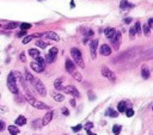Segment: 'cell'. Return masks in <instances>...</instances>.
<instances>
[{
  "mask_svg": "<svg viewBox=\"0 0 153 135\" xmlns=\"http://www.w3.org/2000/svg\"><path fill=\"white\" fill-rule=\"evenodd\" d=\"M34 37H36V35H29V36H25V37L22 40V43H23V44H28L30 41L34 40Z\"/></svg>",
  "mask_w": 153,
  "mask_h": 135,
  "instance_id": "cell-26",
  "label": "cell"
},
{
  "mask_svg": "<svg viewBox=\"0 0 153 135\" xmlns=\"http://www.w3.org/2000/svg\"><path fill=\"white\" fill-rule=\"evenodd\" d=\"M129 7H133V5H130L127 0H122V1L120 3V9L124 10V9H129Z\"/></svg>",
  "mask_w": 153,
  "mask_h": 135,
  "instance_id": "cell-23",
  "label": "cell"
},
{
  "mask_svg": "<svg viewBox=\"0 0 153 135\" xmlns=\"http://www.w3.org/2000/svg\"><path fill=\"white\" fill-rule=\"evenodd\" d=\"M142 32H143V35H145V36H149V34H151V26H149L147 23L143 25V28H142Z\"/></svg>",
  "mask_w": 153,
  "mask_h": 135,
  "instance_id": "cell-25",
  "label": "cell"
},
{
  "mask_svg": "<svg viewBox=\"0 0 153 135\" xmlns=\"http://www.w3.org/2000/svg\"><path fill=\"white\" fill-rule=\"evenodd\" d=\"M92 128H93V123H92V122H88V123L84 125V129L88 130V131H90Z\"/></svg>",
  "mask_w": 153,
  "mask_h": 135,
  "instance_id": "cell-35",
  "label": "cell"
},
{
  "mask_svg": "<svg viewBox=\"0 0 153 135\" xmlns=\"http://www.w3.org/2000/svg\"><path fill=\"white\" fill-rule=\"evenodd\" d=\"M128 103L126 102V101H122V102H120L118 104H117V110H118V112H124L126 110H127V108H128V105H127Z\"/></svg>",
  "mask_w": 153,
  "mask_h": 135,
  "instance_id": "cell-15",
  "label": "cell"
},
{
  "mask_svg": "<svg viewBox=\"0 0 153 135\" xmlns=\"http://www.w3.org/2000/svg\"><path fill=\"white\" fill-rule=\"evenodd\" d=\"M61 112H62L65 116H68V115H69V111H68L67 108H62V109H61Z\"/></svg>",
  "mask_w": 153,
  "mask_h": 135,
  "instance_id": "cell-40",
  "label": "cell"
},
{
  "mask_svg": "<svg viewBox=\"0 0 153 135\" xmlns=\"http://www.w3.org/2000/svg\"><path fill=\"white\" fill-rule=\"evenodd\" d=\"M123 22H124L126 24H129V23L132 22V18H130V17H129V18H124V19H123Z\"/></svg>",
  "mask_w": 153,
  "mask_h": 135,
  "instance_id": "cell-44",
  "label": "cell"
},
{
  "mask_svg": "<svg viewBox=\"0 0 153 135\" xmlns=\"http://www.w3.org/2000/svg\"><path fill=\"white\" fill-rule=\"evenodd\" d=\"M57 48L56 47H53V48H50V50H49V53H48V55L53 59V60H55L56 59V55H57Z\"/></svg>",
  "mask_w": 153,
  "mask_h": 135,
  "instance_id": "cell-20",
  "label": "cell"
},
{
  "mask_svg": "<svg viewBox=\"0 0 153 135\" xmlns=\"http://www.w3.org/2000/svg\"><path fill=\"white\" fill-rule=\"evenodd\" d=\"M69 103H71V105H72V106H75V101H74V99H71V101H69Z\"/></svg>",
  "mask_w": 153,
  "mask_h": 135,
  "instance_id": "cell-46",
  "label": "cell"
},
{
  "mask_svg": "<svg viewBox=\"0 0 153 135\" xmlns=\"http://www.w3.org/2000/svg\"><path fill=\"white\" fill-rule=\"evenodd\" d=\"M51 97H53L56 102H62V101L65 99V97H63L62 95H60V93H51Z\"/></svg>",
  "mask_w": 153,
  "mask_h": 135,
  "instance_id": "cell-27",
  "label": "cell"
},
{
  "mask_svg": "<svg viewBox=\"0 0 153 135\" xmlns=\"http://www.w3.org/2000/svg\"><path fill=\"white\" fill-rule=\"evenodd\" d=\"M88 135H97V134H95V133H92V131H88Z\"/></svg>",
  "mask_w": 153,
  "mask_h": 135,
  "instance_id": "cell-49",
  "label": "cell"
},
{
  "mask_svg": "<svg viewBox=\"0 0 153 135\" xmlns=\"http://www.w3.org/2000/svg\"><path fill=\"white\" fill-rule=\"evenodd\" d=\"M17 26H19V24H18V23H13V22H12V23L6 24V25H5V29H6V30H10V29H16Z\"/></svg>",
  "mask_w": 153,
  "mask_h": 135,
  "instance_id": "cell-29",
  "label": "cell"
},
{
  "mask_svg": "<svg viewBox=\"0 0 153 135\" xmlns=\"http://www.w3.org/2000/svg\"><path fill=\"white\" fill-rule=\"evenodd\" d=\"M25 80H28L31 84V86L34 87V90L38 95H41V96H46L47 95V90H46V86L43 85V83L40 79L35 78L30 72H25Z\"/></svg>",
  "mask_w": 153,
  "mask_h": 135,
  "instance_id": "cell-1",
  "label": "cell"
},
{
  "mask_svg": "<svg viewBox=\"0 0 153 135\" xmlns=\"http://www.w3.org/2000/svg\"><path fill=\"white\" fill-rule=\"evenodd\" d=\"M23 36H24V37H25V36H26V32H25V31H23V30H22V31H21V32H19V34H18V37H23Z\"/></svg>",
  "mask_w": 153,
  "mask_h": 135,
  "instance_id": "cell-43",
  "label": "cell"
},
{
  "mask_svg": "<svg viewBox=\"0 0 153 135\" xmlns=\"http://www.w3.org/2000/svg\"><path fill=\"white\" fill-rule=\"evenodd\" d=\"M135 31H136V34H139V35H140L141 31H142V30H141V24H140L139 22L135 23Z\"/></svg>",
  "mask_w": 153,
  "mask_h": 135,
  "instance_id": "cell-36",
  "label": "cell"
},
{
  "mask_svg": "<svg viewBox=\"0 0 153 135\" xmlns=\"http://www.w3.org/2000/svg\"><path fill=\"white\" fill-rule=\"evenodd\" d=\"M53 116H54V111H48L44 116H43V118H42V125H47V124H49L50 123V121L53 120Z\"/></svg>",
  "mask_w": 153,
  "mask_h": 135,
  "instance_id": "cell-12",
  "label": "cell"
},
{
  "mask_svg": "<svg viewBox=\"0 0 153 135\" xmlns=\"http://www.w3.org/2000/svg\"><path fill=\"white\" fill-rule=\"evenodd\" d=\"M25 123H26V118H25L24 116L21 115V116L17 117V120H16V125H19V127H21V125H24Z\"/></svg>",
  "mask_w": 153,
  "mask_h": 135,
  "instance_id": "cell-18",
  "label": "cell"
},
{
  "mask_svg": "<svg viewBox=\"0 0 153 135\" xmlns=\"http://www.w3.org/2000/svg\"><path fill=\"white\" fill-rule=\"evenodd\" d=\"M37 1H43V0H37Z\"/></svg>",
  "mask_w": 153,
  "mask_h": 135,
  "instance_id": "cell-50",
  "label": "cell"
},
{
  "mask_svg": "<svg viewBox=\"0 0 153 135\" xmlns=\"http://www.w3.org/2000/svg\"><path fill=\"white\" fill-rule=\"evenodd\" d=\"M82 128H83V125H82V124H76V125H74V127L72 128V130H73L74 133H78L79 130H82Z\"/></svg>",
  "mask_w": 153,
  "mask_h": 135,
  "instance_id": "cell-37",
  "label": "cell"
},
{
  "mask_svg": "<svg viewBox=\"0 0 153 135\" xmlns=\"http://www.w3.org/2000/svg\"><path fill=\"white\" fill-rule=\"evenodd\" d=\"M116 32H117V31H116L114 28H107V29L104 30V35H105V37H107L108 40H110V41H113V40H114V37H115Z\"/></svg>",
  "mask_w": 153,
  "mask_h": 135,
  "instance_id": "cell-11",
  "label": "cell"
},
{
  "mask_svg": "<svg viewBox=\"0 0 153 135\" xmlns=\"http://www.w3.org/2000/svg\"><path fill=\"white\" fill-rule=\"evenodd\" d=\"M72 77H73L75 80H78V81H82V80H83V77H82V74H80V73H78V72H75V73H74Z\"/></svg>",
  "mask_w": 153,
  "mask_h": 135,
  "instance_id": "cell-34",
  "label": "cell"
},
{
  "mask_svg": "<svg viewBox=\"0 0 153 135\" xmlns=\"http://www.w3.org/2000/svg\"><path fill=\"white\" fill-rule=\"evenodd\" d=\"M102 74H103V77H105L107 79H109V80H111V81H115V80H116L115 73H114L113 71H110L108 67H105V66L102 67Z\"/></svg>",
  "mask_w": 153,
  "mask_h": 135,
  "instance_id": "cell-6",
  "label": "cell"
},
{
  "mask_svg": "<svg viewBox=\"0 0 153 135\" xmlns=\"http://www.w3.org/2000/svg\"><path fill=\"white\" fill-rule=\"evenodd\" d=\"M89 98H90V101H95V99H96L95 93H93V92H91V91H89Z\"/></svg>",
  "mask_w": 153,
  "mask_h": 135,
  "instance_id": "cell-39",
  "label": "cell"
},
{
  "mask_svg": "<svg viewBox=\"0 0 153 135\" xmlns=\"http://www.w3.org/2000/svg\"><path fill=\"white\" fill-rule=\"evenodd\" d=\"M147 24H148L149 26H153V18H149L148 22H147Z\"/></svg>",
  "mask_w": 153,
  "mask_h": 135,
  "instance_id": "cell-45",
  "label": "cell"
},
{
  "mask_svg": "<svg viewBox=\"0 0 153 135\" xmlns=\"http://www.w3.org/2000/svg\"><path fill=\"white\" fill-rule=\"evenodd\" d=\"M105 115H107V116H110V117H114V118H115V117H117V116H118V112H117V111H115L114 109L109 108V109L105 111Z\"/></svg>",
  "mask_w": 153,
  "mask_h": 135,
  "instance_id": "cell-21",
  "label": "cell"
},
{
  "mask_svg": "<svg viewBox=\"0 0 153 135\" xmlns=\"http://www.w3.org/2000/svg\"><path fill=\"white\" fill-rule=\"evenodd\" d=\"M0 97H1V95H0Z\"/></svg>",
  "mask_w": 153,
  "mask_h": 135,
  "instance_id": "cell-52",
  "label": "cell"
},
{
  "mask_svg": "<svg viewBox=\"0 0 153 135\" xmlns=\"http://www.w3.org/2000/svg\"><path fill=\"white\" fill-rule=\"evenodd\" d=\"M124 112H126V116H127V117H132V116H134V110H133L132 108H127V110H126Z\"/></svg>",
  "mask_w": 153,
  "mask_h": 135,
  "instance_id": "cell-33",
  "label": "cell"
},
{
  "mask_svg": "<svg viewBox=\"0 0 153 135\" xmlns=\"http://www.w3.org/2000/svg\"><path fill=\"white\" fill-rule=\"evenodd\" d=\"M35 60H36V63H38L40 66H42L43 68H44V66H46V61H44V57H42V56H38V57H36Z\"/></svg>",
  "mask_w": 153,
  "mask_h": 135,
  "instance_id": "cell-28",
  "label": "cell"
},
{
  "mask_svg": "<svg viewBox=\"0 0 153 135\" xmlns=\"http://www.w3.org/2000/svg\"><path fill=\"white\" fill-rule=\"evenodd\" d=\"M111 48H110V45H108V44H102L101 45V49H99V53H101V55H103V56H109L110 54H111Z\"/></svg>",
  "mask_w": 153,
  "mask_h": 135,
  "instance_id": "cell-13",
  "label": "cell"
},
{
  "mask_svg": "<svg viewBox=\"0 0 153 135\" xmlns=\"http://www.w3.org/2000/svg\"><path fill=\"white\" fill-rule=\"evenodd\" d=\"M5 129V123L3 121H0V131H3Z\"/></svg>",
  "mask_w": 153,
  "mask_h": 135,
  "instance_id": "cell-41",
  "label": "cell"
},
{
  "mask_svg": "<svg viewBox=\"0 0 153 135\" xmlns=\"http://www.w3.org/2000/svg\"><path fill=\"white\" fill-rule=\"evenodd\" d=\"M48 44H49V42H46V41H42V40H38V41L36 42V45H37V47H40V48H42V49L47 48V47H48Z\"/></svg>",
  "mask_w": 153,
  "mask_h": 135,
  "instance_id": "cell-24",
  "label": "cell"
},
{
  "mask_svg": "<svg viewBox=\"0 0 153 135\" xmlns=\"http://www.w3.org/2000/svg\"><path fill=\"white\" fill-rule=\"evenodd\" d=\"M40 36L44 37V38H48V40H51V41H60V37L56 32H53V31H47L44 34H40Z\"/></svg>",
  "mask_w": 153,
  "mask_h": 135,
  "instance_id": "cell-8",
  "label": "cell"
},
{
  "mask_svg": "<svg viewBox=\"0 0 153 135\" xmlns=\"http://www.w3.org/2000/svg\"><path fill=\"white\" fill-rule=\"evenodd\" d=\"M29 54H30V56H32L34 59H36V57H38V56H41V55H40L38 49H36V48H31V49H29Z\"/></svg>",
  "mask_w": 153,
  "mask_h": 135,
  "instance_id": "cell-22",
  "label": "cell"
},
{
  "mask_svg": "<svg viewBox=\"0 0 153 135\" xmlns=\"http://www.w3.org/2000/svg\"><path fill=\"white\" fill-rule=\"evenodd\" d=\"M62 91H63L65 93H69V95H72V96H74V97H76V98L80 97L79 91L76 90V87L73 86V85H67V86L62 87Z\"/></svg>",
  "mask_w": 153,
  "mask_h": 135,
  "instance_id": "cell-5",
  "label": "cell"
},
{
  "mask_svg": "<svg viewBox=\"0 0 153 135\" xmlns=\"http://www.w3.org/2000/svg\"><path fill=\"white\" fill-rule=\"evenodd\" d=\"M74 6H75V4H74V1H73V0H72V1H71V7H72V9H73V7H74Z\"/></svg>",
  "mask_w": 153,
  "mask_h": 135,
  "instance_id": "cell-48",
  "label": "cell"
},
{
  "mask_svg": "<svg viewBox=\"0 0 153 135\" xmlns=\"http://www.w3.org/2000/svg\"><path fill=\"white\" fill-rule=\"evenodd\" d=\"M30 67L35 71V72H37V73H41V72H43L44 71V68L42 66H40L38 63H36V62H31V65H30Z\"/></svg>",
  "mask_w": 153,
  "mask_h": 135,
  "instance_id": "cell-16",
  "label": "cell"
},
{
  "mask_svg": "<svg viewBox=\"0 0 153 135\" xmlns=\"http://www.w3.org/2000/svg\"><path fill=\"white\" fill-rule=\"evenodd\" d=\"M65 67H66V71H67L69 74H72V76L76 72V71H75V65H74V62H73L72 60H69V59H67V60H66Z\"/></svg>",
  "mask_w": 153,
  "mask_h": 135,
  "instance_id": "cell-7",
  "label": "cell"
},
{
  "mask_svg": "<svg viewBox=\"0 0 153 135\" xmlns=\"http://www.w3.org/2000/svg\"><path fill=\"white\" fill-rule=\"evenodd\" d=\"M71 54H72V57L74 60V62L78 65L79 67L84 68L85 65H84V61H83V55H82V51L78 49V48H72L71 49Z\"/></svg>",
  "mask_w": 153,
  "mask_h": 135,
  "instance_id": "cell-3",
  "label": "cell"
},
{
  "mask_svg": "<svg viewBox=\"0 0 153 135\" xmlns=\"http://www.w3.org/2000/svg\"><path fill=\"white\" fill-rule=\"evenodd\" d=\"M19 26L22 28L23 31H25V30H29L31 28V24H29V23H22V24H19Z\"/></svg>",
  "mask_w": 153,
  "mask_h": 135,
  "instance_id": "cell-32",
  "label": "cell"
},
{
  "mask_svg": "<svg viewBox=\"0 0 153 135\" xmlns=\"http://www.w3.org/2000/svg\"><path fill=\"white\" fill-rule=\"evenodd\" d=\"M19 60H21L22 62H25V55H24V53H22V54L19 55Z\"/></svg>",
  "mask_w": 153,
  "mask_h": 135,
  "instance_id": "cell-42",
  "label": "cell"
},
{
  "mask_svg": "<svg viewBox=\"0 0 153 135\" xmlns=\"http://www.w3.org/2000/svg\"><path fill=\"white\" fill-rule=\"evenodd\" d=\"M121 129H122V127H121V125L115 124V125L113 127V133H114L115 135H118V134L121 133Z\"/></svg>",
  "mask_w": 153,
  "mask_h": 135,
  "instance_id": "cell-30",
  "label": "cell"
},
{
  "mask_svg": "<svg viewBox=\"0 0 153 135\" xmlns=\"http://www.w3.org/2000/svg\"><path fill=\"white\" fill-rule=\"evenodd\" d=\"M40 127H42V120H36L35 122H32V128L37 129Z\"/></svg>",
  "mask_w": 153,
  "mask_h": 135,
  "instance_id": "cell-31",
  "label": "cell"
},
{
  "mask_svg": "<svg viewBox=\"0 0 153 135\" xmlns=\"http://www.w3.org/2000/svg\"><path fill=\"white\" fill-rule=\"evenodd\" d=\"M88 36H93V31H92V30H89V32H88Z\"/></svg>",
  "mask_w": 153,
  "mask_h": 135,
  "instance_id": "cell-47",
  "label": "cell"
},
{
  "mask_svg": "<svg viewBox=\"0 0 153 135\" xmlns=\"http://www.w3.org/2000/svg\"><path fill=\"white\" fill-rule=\"evenodd\" d=\"M63 80H65V78L63 77H59L56 80H55V83H54V87L56 89V90H62V84H63Z\"/></svg>",
  "mask_w": 153,
  "mask_h": 135,
  "instance_id": "cell-14",
  "label": "cell"
},
{
  "mask_svg": "<svg viewBox=\"0 0 153 135\" xmlns=\"http://www.w3.org/2000/svg\"><path fill=\"white\" fill-rule=\"evenodd\" d=\"M121 41H122V35H121V32H116V35H115L114 40L111 41V42H113V47H114V49H116V50H118V49H120Z\"/></svg>",
  "mask_w": 153,
  "mask_h": 135,
  "instance_id": "cell-9",
  "label": "cell"
},
{
  "mask_svg": "<svg viewBox=\"0 0 153 135\" xmlns=\"http://www.w3.org/2000/svg\"><path fill=\"white\" fill-rule=\"evenodd\" d=\"M7 87L9 90L15 93V95H18V86H17V81H16V78H15V74L13 72H11L7 77Z\"/></svg>",
  "mask_w": 153,
  "mask_h": 135,
  "instance_id": "cell-4",
  "label": "cell"
},
{
  "mask_svg": "<svg viewBox=\"0 0 153 135\" xmlns=\"http://www.w3.org/2000/svg\"><path fill=\"white\" fill-rule=\"evenodd\" d=\"M135 34H136V31H135V28H130V29H129V36L133 38V37L135 36Z\"/></svg>",
  "mask_w": 153,
  "mask_h": 135,
  "instance_id": "cell-38",
  "label": "cell"
},
{
  "mask_svg": "<svg viewBox=\"0 0 153 135\" xmlns=\"http://www.w3.org/2000/svg\"><path fill=\"white\" fill-rule=\"evenodd\" d=\"M7 129H9V131H10L11 135H18L19 134V129H18L17 125H9Z\"/></svg>",
  "mask_w": 153,
  "mask_h": 135,
  "instance_id": "cell-19",
  "label": "cell"
},
{
  "mask_svg": "<svg viewBox=\"0 0 153 135\" xmlns=\"http://www.w3.org/2000/svg\"><path fill=\"white\" fill-rule=\"evenodd\" d=\"M0 28H1V24H0Z\"/></svg>",
  "mask_w": 153,
  "mask_h": 135,
  "instance_id": "cell-51",
  "label": "cell"
},
{
  "mask_svg": "<svg viewBox=\"0 0 153 135\" xmlns=\"http://www.w3.org/2000/svg\"><path fill=\"white\" fill-rule=\"evenodd\" d=\"M25 98L28 101V103L30 105H32L35 109H38V110H43V109H49V106L47 104H44L43 102H40L38 99H36L34 96H31L30 93L29 95H25Z\"/></svg>",
  "mask_w": 153,
  "mask_h": 135,
  "instance_id": "cell-2",
  "label": "cell"
},
{
  "mask_svg": "<svg viewBox=\"0 0 153 135\" xmlns=\"http://www.w3.org/2000/svg\"><path fill=\"white\" fill-rule=\"evenodd\" d=\"M97 48H98V40L91 41V43H90V51H91L92 59H96V56H97Z\"/></svg>",
  "mask_w": 153,
  "mask_h": 135,
  "instance_id": "cell-10",
  "label": "cell"
},
{
  "mask_svg": "<svg viewBox=\"0 0 153 135\" xmlns=\"http://www.w3.org/2000/svg\"><path fill=\"white\" fill-rule=\"evenodd\" d=\"M141 76L143 79H148L149 78V70L147 68V66H142L141 68Z\"/></svg>",
  "mask_w": 153,
  "mask_h": 135,
  "instance_id": "cell-17",
  "label": "cell"
}]
</instances>
